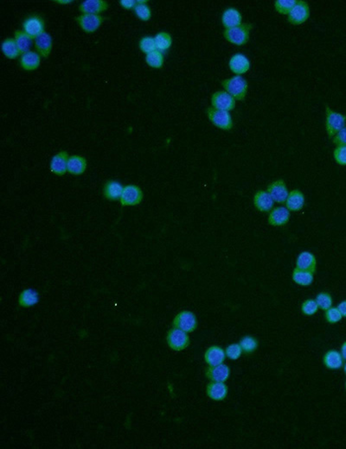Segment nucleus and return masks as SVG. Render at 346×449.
Here are the masks:
<instances>
[{
    "mask_svg": "<svg viewBox=\"0 0 346 449\" xmlns=\"http://www.w3.org/2000/svg\"><path fill=\"white\" fill-rule=\"evenodd\" d=\"M15 41L22 55L29 52L32 48V38L24 31L17 30L15 32Z\"/></svg>",
    "mask_w": 346,
    "mask_h": 449,
    "instance_id": "nucleus-30",
    "label": "nucleus"
},
{
    "mask_svg": "<svg viewBox=\"0 0 346 449\" xmlns=\"http://www.w3.org/2000/svg\"><path fill=\"white\" fill-rule=\"evenodd\" d=\"M207 116L211 123L219 129L229 131L233 127L232 117L228 112L209 107L207 109Z\"/></svg>",
    "mask_w": 346,
    "mask_h": 449,
    "instance_id": "nucleus-4",
    "label": "nucleus"
},
{
    "mask_svg": "<svg viewBox=\"0 0 346 449\" xmlns=\"http://www.w3.org/2000/svg\"><path fill=\"white\" fill-rule=\"evenodd\" d=\"M40 55L36 52L29 51L23 54L21 57L20 65L25 70H35L40 66Z\"/></svg>",
    "mask_w": 346,
    "mask_h": 449,
    "instance_id": "nucleus-27",
    "label": "nucleus"
},
{
    "mask_svg": "<svg viewBox=\"0 0 346 449\" xmlns=\"http://www.w3.org/2000/svg\"><path fill=\"white\" fill-rule=\"evenodd\" d=\"M236 100L226 91H217L211 97V105L215 109L229 112L236 107Z\"/></svg>",
    "mask_w": 346,
    "mask_h": 449,
    "instance_id": "nucleus-8",
    "label": "nucleus"
},
{
    "mask_svg": "<svg viewBox=\"0 0 346 449\" xmlns=\"http://www.w3.org/2000/svg\"><path fill=\"white\" fill-rule=\"evenodd\" d=\"M146 61L153 69H161L164 64V55L158 50L151 52L146 56Z\"/></svg>",
    "mask_w": 346,
    "mask_h": 449,
    "instance_id": "nucleus-34",
    "label": "nucleus"
},
{
    "mask_svg": "<svg viewBox=\"0 0 346 449\" xmlns=\"http://www.w3.org/2000/svg\"><path fill=\"white\" fill-rule=\"evenodd\" d=\"M346 116L326 107V129L330 138L334 137L339 131L345 127Z\"/></svg>",
    "mask_w": 346,
    "mask_h": 449,
    "instance_id": "nucleus-3",
    "label": "nucleus"
},
{
    "mask_svg": "<svg viewBox=\"0 0 346 449\" xmlns=\"http://www.w3.org/2000/svg\"><path fill=\"white\" fill-rule=\"evenodd\" d=\"M35 46L38 54L47 58L49 56L52 49V38L47 32H43L38 38H36Z\"/></svg>",
    "mask_w": 346,
    "mask_h": 449,
    "instance_id": "nucleus-24",
    "label": "nucleus"
},
{
    "mask_svg": "<svg viewBox=\"0 0 346 449\" xmlns=\"http://www.w3.org/2000/svg\"><path fill=\"white\" fill-rule=\"evenodd\" d=\"M240 345L242 347V351H244L245 354H252L258 347V342L254 337L245 336L243 337L240 341Z\"/></svg>",
    "mask_w": 346,
    "mask_h": 449,
    "instance_id": "nucleus-37",
    "label": "nucleus"
},
{
    "mask_svg": "<svg viewBox=\"0 0 346 449\" xmlns=\"http://www.w3.org/2000/svg\"><path fill=\"white\" fill-rule=\"evenodd\" d=\"M253 29L252 23H242L241 25L232 29H225L223 37L228 43L242 46L249 40L251 29Z\"/></svg>",
    "mask_w": 346,
    "mask_h": 449,
    "instance_id": "nucleus-2",
    "label": "nucleus"
},
{
    "mask_svg": "<svg viewBox=\"0 0 346 449\" xmlns=\"http://www.w3.org/2000/svg\"><path fill=\"white\" fill-rule=\"evenodd\" d=\"M285 203V207L289 211L298 212L301 210L305 205V196L300 190H293L289 193Z\"/></svg>",
    "mask_w": 346,
    "mask_h": 449,
    "instance_id": "nucleus-21",
    "label": "nucleus"
},
{
    "mask_svg": "<svg viewBox=\"0 0 346 449\" xmlns=\"http://www.w3.org/2000/svg\"><path fill=\"white\" fill-rule=\"evenodd\" d=\"M316 302H317L319 308L322 310H327L330 308H332V296L326 292H321L316 297Z\"/></svg>",
    "mask_w": 346,
    "mask_h": 449,
    "instance_id": "nucleus-38",
    "label": "nucleus"
},
{
    "mask_svg": "<svg viewBox=\"0 0 346 449\" xmlns=\"http://www.w3.org/2000/svg\"><path fill=\"white\" fill-rule=\"evenodd\" d=\"M317 267V260L313 254L309 251H303L298 256L296 268L302 271L314 273Z\"/></svg>",
    "mask_w": 346,
    "mask_h": 449,
    "instance_id": "nucleus-19",
    "label": "nucleus"
},
{
    "mask_svg": "<svg viewBox=\"0 0 346 449\" xmlns=\"http://www.w3.org/2000/svg\"><path fill=\"white\" fill-rule=\"evenodd\" d=\"M226 358V354L223 349L219 346L213 345L208 348L205 354V360L210 366H216L223 363Z\"/></svg>",
    "mask_w": 346,
    "mask_h": 449,
    "instance_id": "nucleus-22",
    "label": "nucleus"
},
{
    "mask_svg": "<svg viewBox=\"0 0 346 449\" xmlns=\"http://www.w3.org/2000/svg\"><path fill=\"white\" fill-rule=\"evenodd\" d=\"M242 352V347H241V345H240V344H236V343H234V344H231V345H228V347L225 350L226 356H227L229 360H238V359L241 357Z\"/></svg>",
    "mask_w": 346,
    "mask_h": 449,
    "instance_id": "nucleus-41",
    "label": "nucleus"
},
{
    "mask_svg": "<svg viewBox=\"0 0 346 449\" xmlns=\"http://www.w3.org/2000/svg\"><path fill=\"white\" fill-rule=\"evenodd\" d=\"M310 17V7L306 1L299 0L289 14V22L294 25L305 23Z\"/></svg>",
    "mask_w": 346,
    "mask_h": 449,
    "instance_id": "nucleus-7",
    "label": "nucleus"
},
{
    "mask_svg": "<svg viewBox=\"0 0 346 449\" xmlns=\"http://www.w3.org/2000/svg\"><path fill=\"white\" fill-rule=\"evenodd\" d=\"M335 161L337 164L345 166L346 165V146H337L333 152Z\"/></svg>",
    "mask_w": 346,
    "mask_h": 449,
    "instance_id": "nucleus-43",
    "label": "nucleus"
},
{
    "mask_svg": "<svg viewBox=\"0 0 346 449\" xmlns=\"http://www.w3.org/2000/svg\"><path fill=\"white\" fill-rule=\"evenodd\" d=\"M325 316H326V320H327L329 323H332V324H334V323L340 322L341 319L343 318L342 314H341L340 311L338 310V308H332V307L326 310Z\"/></svg>",
    "mask_w": 346,
    "mask_h": 449,
    "instance_id": "nucleus-42",
    "label": "nucleus"
},
{
    "mask_svg": "<svg viewBox=\"0 0 346 449\" xmlns=\"http://www.w3.org/2000/svg\"><path fill=\"white\" fill-rule=\"evenodd\" d=\"M167 343L170 348L174 351H182L190 345V338L186 332L174 328L168 332Z\"/></svg>",
    "mask_w": 346,
    "mask_h": 449,
    "instance_id": "nucleus-5",
    "label": "nucleus"
},
{
    "mask_svg": "<svg viewBox=\"0 0 346 449\" xmlns=\"http://www.w3.org/2000/svg\"><path fill=\"white\" fill-rule=\"evenodd\" d=\"M341 354H342L343 360H346V341L343 343L342 347H341Z\"/></svg>",
    "mask_w": 346,
    "mask_h": 449,
    "instance_id": "nucleus-47",
    "label": "nucleus"
},
{
    "mask_svg": "<svg viewBox=\"0 0 346 449\" xmlns=\"http://www.w3.org/2000/svg\"><path fill=\"white\" fill-rule=\"evenodd\" d=\"M343 357L340 352L335 350L328 351L324 356V364L329 369L337 370L343 366Z\"/></svg>",
    "mask_w": 346,
    "mask_h": 449,
    "instance_id": "nucleus-28",
    "label": "nucleus"
},
{
    "mask_svg": "<svg viewBox=\"0 0 346 449\" xmlns=\"http://www.w3.org/2000/svg\"><path fill=\"white\" fill-rule=\"evenodd\" d=\"M250 61L243 54H236L228 61V67L231 71L237 75H243L250 69Z\"/></svg>",
    "mask_w": 346,
    "mask_h": 449,
    "instance_id": "nucleus-13",
    "label": "nucleus"
},
{
    "mask_svg": "<svg viewBox=\"0 0 346 449\" xmlns=\"http://www.w3.org/2000/svg\"><path fill=\"white\" fill-rule=\"evenodd\" d=\"M254 204L258 210L268 213L274 207V201L268 191L261 190L254 195Z\"/></svg>",
    "mask_w": 346,
    "mask_h": 449,
    "instance_id": "nucleus-15",
    "label": "nucleus"
},
{
    "mask_svg": "<svg viewBox=\"0 0 346 449\" xmlns=\"http://www.w3.org/2000/svg\"><path fill=\"white\" fill-rule=\"evenodd\" d=\"M39 302V294L33 288H27L19 296V304L24 308L34 306Z\"/></svg>",
    "mask_w": 346,
    "mask_h": 449,
    "instance_id": "nucleus-29",
    "label": "nucleus"
},
{
    "mask_svg": "<svg viewBox=\"0 0 346 449\" xmlns=\"http://www.w3.org/2000/svg\"><path fill=\"white\" fill-rule=\"evenodd\" d=\"M207 395L212 400H223L228 395V387L222 382H211L207 386Z\"/></svg>",
    "mask_w": 346,
    "mask_h": 449,
    "instance_id": "nucleus-23",
    "label": "nucleus"
},
{
    "mask_svg": "<svg viewBox=\"0 0 346 449\" xmlns=\"http://www.w3.org/2000/svg\"><path fill=\"white\" fill-rule=\"evenodd\" d=\"M69 155L67 151H61L56 155L53 156L50 162V170L52 172L63 176L68 171V161H69Z\"/></svg>",
    "mask_w": 346,
    "mask_h": 449,
    "instance_id": "nucleus-18",
    "label": "nucleus"
},
{
    "mask_svg": "<svg viewBox=\"0 0 346 449\" xmlns=\"http://www.w3.org/2000/svg\"><path fill=\"white\" fill-rule=\"evenodd\" d=\"M55 3H59L61 5H66V4H70L72 3V1H70V0H56L55 1Z\"/></svg>",
    "mask_w": 346,
    "mask_h": 449,
    "instance_id": "nucleus-48",
    "label": "nucleus"
},
{
    "mask_svg": "<svg viewBox=\"0 0 346 449\" xmlns=\"http://www.w3.org/2000/svg\"><path fill=\"white\" fill-rule=\"evenodd\" d=\"M333 144L337 146H346V126L333 137Z\"/></svg>",
    "mask_w": 346,
    "mask_h": 449,
    "instance_id": "nucleus-44",
    "label": "nucleus"
},
{
    "mask_svg": "<svg viewBox=\"0 0 346 449\" xmlns=\"http://www.w3.org/2000/svg\"><path fill=\"white\" fill-rule=\"evenodd\" d=\"M289 219H290V211L286 207H276L270 212L268 217V222L274 227H281L287 224Z\"/></svg>",
    "mask_w": 346,
    "mask_h": 449,
    "instance_id": "nucleus-20",
    "label": "nucleus"
},
{
    "mask_svg": "<svg viewBox=\"0 0 346 449\" xmlns=\"http://www.w3.org/2000/svg\"><path fill=\"white\" fill-rule=\"evenodd\" d=\"M124 187L121 183L116 181H107L104 186V196L109 201L121 200Z\"/></svg>",
    "mask_w": 346,
    "mask_h": 449,
    "instance_id": "nucleus-26",
    "label": "nucleus"
},
{
    "mask_svg": "<svg viewBox=\"0 0 346 449\" xmlns=\"http://www.w3.org/2000/svg\"><path fill=\"white\" fill-rule=\"evenodd\" d=\"M143 192L136 185H127L123 189L121 202L123 206H136L141 202Z\"/></svg>",
    "mask_w": 346,
    "mask_h": 449,
    "instance_id": "nucleus-10",
    "label": "nucleus"
},
{
    "mask_svg": "<svg viewBox=\"0 0 346 449\" xmlns=\"http://www.w3.org/2000/svg\"><path fill=\"white\" fill-rule=\"evenodd\" d=\"M337 308H338V310L340 311L342 316L346 317V301L340 302L337 306Z\"/></svg>",
    "mask_w": 346,
    "mask_h": 449,
    "instance_id": "nucleus-46",
    "label": "nucleus"
},
{
    "mask_svg": "<svg viewBox=\"0 0 346 449\" xmlns=\"http://www.w3.org/2000/svg\"><path fill=\"white\" fill-rule=\"evenodd\" d=\"M79 9L83 14L98 15L107 11L108 4L103 0H86L81 4Z\"/></svg>",
    "mask_w": 346,
    "mask_h": 449,
    "instance_id": "nucleus-14",
    "label": "nucleus"
},
{
    "mask_svg": "<svg viewBox=\"0 0 346 449\" xmlns=\"http://www.w3.org/2000/svg\"><path fill=\"white\" fill-rule=\"evenodd\" d=\"M2 51L9 59H15L20 55L16 41L13 38H7L2 43Z\"/></svg>",
    "mask_w": 346,
    "mask_h": 449,
    "instance_id": "nucleus-33",
    "label": "nucleus"
},
{
    "mask_svg": "<svg viewBox=\"0 0 346 449\" xmlns=\"http://www.w3.org/2000/svg\"><path fill=\"white\" fill-rule=\"evenodd\" d=\"M222 86L236 101H243L248 93V82L241 75L226 79L222 81Z\"/></svg>",
    "mask_w": 346,
    "mask_h": 449,
    "instance_id": "nucleus-1",
    "label": "nucleus"
},
{
    "mask_svg": "<svg viewBox=\"0 0 346 449\" xmlns=\"http://www.w3.org/2000/svg\"><path fill=\"white\" fill-rule=\"evenodd\" d=\"M318 309H319V306H318L317 302L315 300H306V302H303L302 306H301V311H302L303 314L308 315V316L316 314Z\"/></svg>",
    "mask_w": 346,
    "mask_h": 449,
    "instance_id": "nucleus-40",
    "label": "nucleus"
},
{
    "mask_svg": "<svg viewBox=\"0 0 346 449\" xmlns=\"http://www.w3.org/2000/svg\"><path fill=\"white\" fill-rule=\"evenodd\" d=\"M268 192L274 202L277 203H285L289 195L286 185L283 180H277L272 182L268 187Z\"/></svg>",
    "mask_w": 346,
    "mask_h": 449,
    "instance_id": "nucleus-12",
    "label": "nucleus"
},
{
    "mask_svg": "<svg viewBox=\"0 0 346 449\" xmlns=\"http://www.w3.org/2000/svg\"><path fill=\"white\" fill-rule=\"evenodd\" d=\"M155 41L156 50L159 52H165L170 49L172 44V39L170 35L167 32H159L154 38Z\"/></svg>",
    "mask_w": 346,
    "mask_h": 449,
    "instance_id": "nucleus-31",
    "label": "nucleus"
},
{
    "mask_svg": "<svg viewBox=\"0 0 346 449\" xmlns=\"http://www.w3.org/2000/svg\"><path fill=\"white\" fill-rule=\"evenodd\" d=\"M345 388H346V383H345Z\"/></svg>",
    "mask_w": 346,
    "mask_h": 449,
    "instance_id": "nucleus-50",
    "label": "nucleus"
},
{
    "mask_svg": "<svg viewBox=\"0 0 346 449\" xmlns=\"http://www.w3.org/2000/svg\"><path fill=\"white\" fill-rule=\"evenodd\" d=\"M75 20L84 31L94 33L100 28L105 18L98 15L83 14L75 17Z\"/></svg>",
    "mask_w": 346,
    "mask_h": 449,
    "instance_id": "nucleus-9",
    "label": "nucleus"
},
{
    "mask_svg": "<svg viewBox=\"0 0 346 449\" xmlns=\"http://www.w3.org/2000/svg\"><path fill=\"white\" fill-rule=\"evenodd\" d=\"M86 169V161L83 156L77 155L69 156L68 161V172L75 176H80L85 172Z\"/></svg>",
    "mask_w": 346,
    "mask_h": 449,
    "instance_id": "nucleus-25",
    "label": "nucleus"
},
{
    "mask_svg": "<svg viewBox=\"0 0 346 449\" xmlns=\"http://www.w3.org/2000/svg\"><path fill=\"white\" fill-rule=\"evenodd\" d=\"M134 12L140 20L148 21L152 17V12L150 7L147 5V1H137Z\"/></svg>",
    "mask_w": 346,
    "mask_h": 449,
    "instance_id": "nucleus-35",
    "label": "nucleus"
},
{
    "mask_svg": "<svg viewBox=\"0 0 346 449\" xmlns=\"http://www.w3.org/2000/svg\"><path fill=\"white\" fill-rule=\"evenodd\" d=\"M230 374V370L226 365H218L216 366H210L206 370V376L212 382H222L224 383L228 380Z\"/></svg>",
    "mask_w": 346,
    "mask_h": 449,
    "instance_id": "nucleus-17",
    "label": "nucleus"
},
{
    "mask_svg": "<svg viewBox=\"0 0 346 449\" xmlns=\"http://www.w3.org/2000/svg\"><path fill=\"white\" fill-rule=\"evenodd\" d=\"M293 280L300 286H309L313 282V273L296 268L293 272Z\"/></svg>",
    "mask_w": 346,
    "mask_h": 449,
    "instance_id": "nucleus-32",
    "label": "nucleus"
},
{
    "mask_svg": "<svg viewBox=\"0 0 346 449\" xmlns=\"http://www.w3.org/2000/svg\"><path fill=\"white\" fill-rule=\"evenodd\" d=\"M173 326L186 333H191L196 330L197 319L192 312L182 311L175 317L173 320Z\"/></svg>",
    "mask_w": 346,
    "mask_h": 449,
    "instance_id": "nucleus-6",
    "label": "nucleus"
},
{
    "mask_svg": "<svg viewBox=\"0 0 346 449\" xmlns=\"http://www.w3.org/2000/svg\"><path fill=\"white\" fill-rule=\"evenodd\" d=\"M343 370H344V372H345L346 374V364L344 365V366H343Z\"/></svg>",
    "mask_w": 346,
    "mask_h": 449,
    "instance_id": "nucleus-49",
    "label": "nucleus"
},
{
    "mask_svg": "<svg viewBox=\"0 0 346 449\" xmlns=\"http://www.w3.org/2000/svg\"><path fill=\"white\" fill-rule=\"evenodd\" d=\"M297 3V0H276L274 8L280 14L289 15Z\"/></svg>",
    "mask_w": 346,
    "mask_h": 449,
    "instance_id": "nucleus-36",
    "label": "nucleus"
},
{
    "mask_svg": "<svg viewBox=\"0 0 346 449\" xmlns=\"http://www.w3.org/2000/svg\"><path fill=\"white\" fill-rule=\"evenodd\" d=\"M138 46H139L140 50L147 55L151 52L156 50L155 41H154V38H151V37H146V38H142L141 40L139 41Z\"/></svg>",
    "mask_w": 346,
    "mask_h": 449,
    "instance_id": "nucleus-39",
    "label": "nucleus"
},
{
    "mask_svg": "<svg viewBox=\"0 0 346 449\" xmlns=\"http://www.w3.org/2000/svg\"><path fill=\"white\" fill-rule=\"evenodd\" d=\"M120 4H121V6L123 8L127 9V10H131V9L135 8L137 1H134V0H121Z\"/></svg>",
    "mask_w": 346,
    "mask_h": 449,
    "instance_id": "nucleus-45",
    "label": "nucleus"
},
{
    "mask_svg": "<svg viewBox=\"0 0 346 449\" xmlns=\"http://www.w3.org/2000/svg\"><path fill=\"white\" fill-rule=\"evenodd\" d=\"M23 31L32 38H37L44 32V22L38 16L28 17L23 24Z\"/></svg>",
    "mask_w": 346,
    "mask_h": 449,
    "instance_id": "nucleus-11",
    "label": "nucleus"
},
{
    "mask_svg": "<svg viewBox=\"0 0 346 449\" xmlns=\"http://www.w3.org/2000/svg\"><path fill=\"white\" fill-rule=\"evenodd\" d=\"M222 23L226 29L238 27L242 24V16L241 12L236 8L226 9L222 13Z\"/></svg>",
    "mask_w": 346,
    "mask_h": 449,
    "instance_id": "nucleus-16",
    "label": "nucleus"
}]
</instances>
